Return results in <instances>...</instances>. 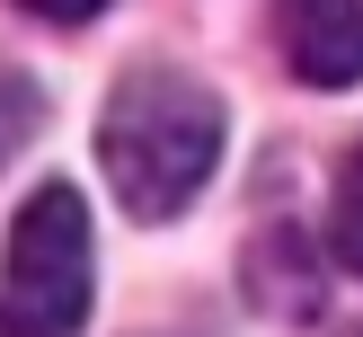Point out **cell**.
<instances>
[{
    "mask_svg": "<svg viewBox=\"0 0 363 337\" xmlns=\"http://www.w3.org/2000/svg\"><path fill=\"white\" fill-rule=\"evenodd\" d=\"M98 169L124 195V213L169 222L222 169V98L204 80H186V71H169V62L124 71L106 89V116H98Z\"/></svg>",
    "mask_w": 363,
    "mask_h": 337,
    "instance_id": "obj_1",
    "label": "cell"
},
{
    "mask_svg": "<svg viewBox=\"0 0 363 337\" xmlns=\"http://www.w3.org/2000/svg\"><path fill=\"white\" fill-rule=\"evenodd\" d=\"M89 204L53 177L18 204L9 222V258H0V337H80L89 319Z\"/></svg>",
    "mask_w": 363,
    "mask_h": 337,
    "instance_id": "obj_2",
    "label": "cell"
},
{
    "mask_svg": "<svg viewBox=\"0 0 363 337\" xmlns=\"http://www.w3.org/2000/svg\"><path fill=\"white\" fill-rule=\"evenodd\" d=\"M275 45L301 89L363 80V0H275Z\"/></svg>",
    "mask_w": 363,
    "mask_h": 337,
    "instance_id": "obj_3",
    "label": "cell"
},
{
    "mask_svg": "<svg viewBox=\"0 0 363 337\" xmlns=\"http://www.w3.org/2000/svg\"><path fill=\"white\" fill-rule=\"evenodd\" d=\"M248 293H257V311H275V319H311L319 302H328V284L311 275V258H301L293 231H275V240L248 248Z\"/></svg>",
    "mask_w": 363,
    "mask_h": 337,
    "instance_id": "obj_4",
    "label": "cell"
},
{
    "mask_svg": "<svg viewBox=\"0 0 363 337\" xmlns=\"http://www.w3.org/2000/svg\"><path fill=\"white\" fill-rule=\"evenodd\" d=\"M337 258L363 275V142L346 151V169H337Z\"/></svg>",
    "mask_w": 363,
    "mask_h": 337,
    "instance_id": "obj_5",
    "label": "cell"
},
{
    "mask_svg": "<svg viewBox=\"0 0 363 337\" xmlns=\"http://www.w3.org/2000/svg\"><path fill=\"white\" fill-rule=\"evenodd\" d=\"M27 133H35V80L0 62V169L27 151Z\"/></svg>",
    "mask_w": 363,
    "mask_h": 337,
    "instance_id": "obj_6",
    "label": "cell"
},
{
    "mask_svg": "<svg viewBox=\"0 0 363 337\" xmlns=\"http://www.w3.org/2000/svg\"><path fill=\"white\" fill-rule=\"evenodd\" d=\"M18 9H27V18H53V27H89L106 0H18Z\"/></svg>",
    "mask_w": 363,
    "mask_h": 337,
    "instance_id": "obj_7",
    "label": "cell"
},
{
    "mask_svg": "<svg viewBox=\"0 0 363 337\" xmlns=\"http://www.w3.org/2000/svg\"><path fill=\"white\" fill-rule=\"evenodd\" d=\"M354 337H363V328H354Z\"/></svg>",
    "mask_w": 363,
    "mask_h": 337,
    "instance_id": "obj_8",
    "label": "cell"
}]
</instances>
